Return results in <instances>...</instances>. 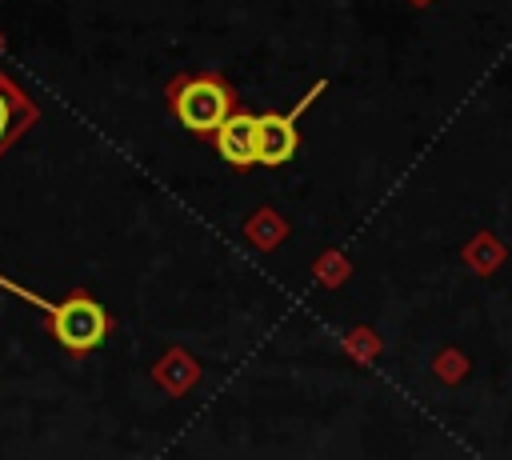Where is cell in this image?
<instances>
[{
    "label": "cell",
    "instance_id": "obj_4",
    "mask_svg": "<svg viewBox=\"0 0 512 460\" xmlns=\"http://www.w3.org/2000/svg\"><path fill=\"white\" fill-rule=\"evenodd\" d=\"M256 124H260V116L236 108V112L216 128V152H220V160H228L232 168H252V164H260Z\"/></svg>",
    "mask_w": 512,
    "mask_h": 460
},
{
    "label": "cell",
    "instance_id": "obj_5",
    "mask_svg": "<svg viewBox=\"0 0 512 460\" xmlns=\"http://www.w3.org/2000/svg\"><path fill=\"white\" fill-rule=\"evenodd\" d=\"M36 120V108H32V100L8 80V76H0V152L28 128Z\"/></svg>",
    "mask_w": 512,
    "mask_h": 460
},
{
    "label": "cell",
    "instance_id": "obj_1",
    "mask_svg": "<svg viewBox=\"0 0 512 460\" xmlns=\"http://www.w3.org/2000/svg\"><path fill=\"white\" fill-rule=\"evenodd\" d=\"M0 288H8V292H16L20 300L36 304V308L48 316V332L56 336V344H60L64 352H72V356H84V352L100 348V344L108 340V332H112L108 308H104L96 296H88V292H68L60 304H52V300H44V296H36V292H28V288H16L8 276H0Z\"/></svg>",
    "mask_w": 512,
    "mask_h": 460
},
{
    "label": "cell",
    "instance_id": "obj_2",
    "mask_svg": "<svg viewBox=\"0 0 512 460\" xmlns=\"http://www.w3.org/2000/svg\"><path fill=\"white\" fill-rule=\"evenodd\" d=\"M172 112L188 132H216L232 112H236V96L220 76H180L168 88Z\"/></svg>",
    "mask_w": 512,
    "mask_h": 460
},
{
    "label": "cell",
    "instance_id": "obj_3",
    "mask_svg": "<svg viewBox=\"0 0 512 460\" xmlns=\"http://www.w3.org/2000/svg\"><path fill=\"white\" fill-rule=\"evenodd\" d=\"M324 92V80L320 84H312V92L296 104V112H264L260 116V124H256V140H260V164H268V168H276V164H288L292 156H296V148H300V132H296V116L316 100Z\"/></svg>",
    "mask_w": 512,
    "mask_h": 460
}]
</instances>
